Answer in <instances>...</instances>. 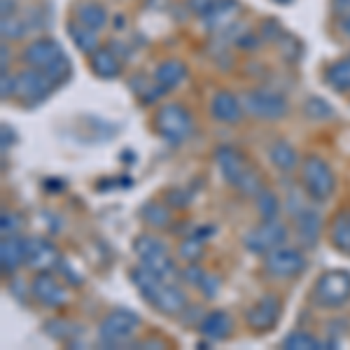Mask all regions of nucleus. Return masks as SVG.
I'll list each match as a JSON object with an SVG mask.
<instances>
[{
  "label": "nucleus",
  "mask_w": 350,
  "mask_h": 350,
  "mask_svg": "<svg viewBox=\"0 0 350 350\" xmlns=\"http://www.w3.org/2000/svg\"><path fill=\"white\" fill-rule=\"evenodd\" d=\"M131 280L145 301L159 313L180 315L187 308V295L178 285H173V280H163L159 275L150 273L145 267H135L131 271Z\"/></svg>",
  "instance_id": "nucleus-1"
},
{
  "label": "nucleus",
  "mask_w": 350,
  "mask_h": 350,
  "mask_svg": "<svg viewBox=\"0 0 350 350\" xmlns=\"http://www.w3.org/2000/svg\"><path fill=\"white\" fill-rule=\"evenodd\" d=\"M217 168L222 173V178L227 180V185L236 187L241 194L245 196H257L264 189L262 175L255 166L250 163L245 154L239 148H231V145H222L215 152Z\"/></svg>",
  "instance_id": "nucleus-2"
},
{
  "label": "nucleus",
  "mask_w": 350,
  "mask_h": 350,
  "mask_svg": "<svg viewBox=\"0 0 350 350\" xmlns=\"http://www.w3.org/2000/svg\"><path fill=\"white\" fill-rule=\"evenodd\" d=\"M301 171V189L308 199L323 203L334 194L336 189V175L332 171V166L327 163L323 157L308 154L306 159L299 166Z\"/></svg>",
  "instance_id": "nucleus-3"
},
{
  "label": "nucleus",
  "mask_w": 350,
  "mask_h": 350,
  "mask_svg": "<svg viewBox=\"0 0 350 350\" xmlns=\"http://www.w3.org/2000/svg\"><path fill=\"white\" fill-rule=\"evenodd\" d=\"M140 325V315L131 308H117L112 313L105 315L98 325V341L103 343L105 348H122L129 346L131 338L138 334Z\"/></svg>",
  "instance_id": "nucleus-4"
},
{
  "label": "nucleus",
  "mask_w": 350,
  "mask_h": 350,
  "mask_svg": "<svg viewBox=\"0 0 350 350\" xmlns=\"http://www.w3.org/2000/svg\"><path fill=\"white\" fill-rule=\"evenodd\" d=\"M154 129L168 145H183L194 131V117L183 103H163L154 115Z\"/></svg>",
  "instance_id": "nucleus-5"
},
{
  "label": "nucleus",
  "mask_w": 350,
  "mask_h": 350,
  "mask_svg": "<svg viewBox=\"0 0 350 350\" xmlns=\"http://www.w3.org/2000/svg\"><path fill=\"white\" fill-rule=\"evenodd\" d=\"M313 301L320 308H343L350 301V271H325L313 285Z\"/></svg>",
  "instance_id": "nucleus-6"
},
{
  "label": "nucleus",
  "mask_w": 350,
  "mask_h": 350,
  "mask_svg": "<svg viewBox=\"0 0 350 350\" xmlns=\"http://www.w3.org/2000/svg\"><path fill=\"white\" fill-rule=\"evenodd\" d=\"M243 105H245L247 115L264 122L283 120L287 112H290L287 98L280 92H273V89H252V92L243 96Z\"/></svg>",
  "instance_id": "nucleus-7"
},
{
  "label": "nucleus",
  "mask_w": 350,
  "mask_h": 350,
  "mask_svg": "<svg viewBox=\"0 0 350 350\" xmlns=\"http://www.w3.org/2000/svg\"><path fill=\"white\" fill-rule=\"evenodd\" d=\"M287 241V227L275 219H262V224H257L255 229H250L243 236V247L252 255H267V252L275 250V247L285 245Z\"/></svg>",
  "instance_id": "nucleus-8"
},
{
  "label": "nucleus",
  "mask_w": 350,
  "mask_h": 350,
  "mask_svg": "<svg viewBox=\"0 0 350 350\" xmlns=\"http://www.w3.org/2000/svg\"><path fill=\"white\" fill-rule=\"evenodd\" d=\"M264 271H267L271 278H278V280L299 278L306 271V257L297 247L280 245L264 255Z\"/></svg>",
  "instance_id": "nucleus-9"
},
{
  "label": "nucleus",
  "mask_w": 350,
  "mask_h": 350,
  "mask_svg": "<svg viewBox=\"0 0 350 350\" xmlns=\"http://www.w3.org/2000/svg\"><path fill=\"white\" fill-rule=\"evenodd\" d=\"M280 315H283V299L275 295V292H267V295L259 297L257 301L245 310V323L252 332L264 334V332H271L278 325Z\"/></svg>",
  "instance_id": "nucleus-10"
},
{
  "label": "nucleus",
  "mask_w": 350,
  "mask_h": 350,
  "mask_svg": "<svg viewBox=\"0 0 350 350\" xmlns=\"http://www.w3.org/2000/svg\"><path fill=\"white\" fill-rule=\"evenodd\" d=\"M16 82V92L14 96L21 103H40L52 92V80L40 70V68H26L19 75L14 77Z\"/></svg>",
  "instance_id": "nucleus-11"
},
{
  "label": "nucleus",
  "mask_w": 350,
  "mask_h": 350,
  "mask_svg": "<svg viewBox=\"0 0 350 350\" xmlns=\"http://www.w3.org/2000/svg\"><path fill=\"white\" fill-rule=\"evenodd\" d=\"M31 297L47 308H61L68 301V290L54 278L52 271H36L31 280Z\"/></svg>",
  "instance_id": "nucleus-12"
},
{
  "label": "nucleus",
  "mask_w": 350,
  "mask_h": 350,
  "mask_svg": "<svg viewBox=\"0 0 350 350\" xmlns=\"http://www.w3.org/2000/svg\"><path fill=\"white\" fill-rule=\"evenodd\" d=\"M61 264V252L44 236H26V267L33 271H52Z\"/></svg>",
  "instance_id": "nucleus-13"
},
{
  "label": "nucleus",
  "mask_w": 350,
  "mask_h": 350,
  "mask_svg": "<svg viewBox=\"0 0 350 350\" xmlns=\"http://www.w3.org/2000/svg\"><path fill=\"white\" fill-rule=\"evenodd\" d=\"M64 56V49H61V44L54 40V38H38V40H33L28 47L24 49V61L31 68H47L52 66L56 59H61Z\"/></svg>",
  "instance_id": "nucleus-14"
},
{
  "label": "nucleus",
  "mask_w": 350,
  "mask_h": 350,
  "mask_svg": "<svg viewBox=\"0 0 350 350\" xmlns=\"http://www.w3.org/2000/svg\"><path fill=\"white\" fill-rule=\"evenodd\" d=\"M243 112H245V105L239 96H234L231 92H217L211 98V115L213 120L222 122V124H239L243 120Z\"/></svg>",
  "instance_id": "nucleus-15"
},
{
  "label": "nucleus",
  "mask_w": 350,
  "mask_h": 350,
  "mask_svg": "<svg viewBox=\"0 0 350 350\" xmlns=\"http://www.w3.org/2000/svg\"><path fill=\"white\" fill-rule=\"evenodd\" d=\"M21 264H26V239L16 234L3 236V241H0V271L5 275H14Z\"/></svg>",
  "instance_id": "nucleus-16"
},
{
  "label": "nucleus",
  "mask_w": 350,
  "mask_h": 350,
  "mask_svg": "<svg viewBox=\"0 0 350 350\" xmlns=\"http://www.w3.org/2000/svg\"><path fill=\"white\" fill-rule=\"evenodd\" d=\"M199 334L203 338H208V341H224V338H229V334L234 332V320H231V315L227 310H208L206 315H201L199 320Z\"/></svg>",
  "instance_id": "nucleus-17"
},
{
  "label": "nucleus",
  "mask_w": 350,
  "mask_h": 350,
  "mask_svg": "<svg viewBox=\"0 0 350 350\" xmlns=\"http://www.w3.org/2000/svg\"><path fill=\"white\" fill-rule=\"evenodd\" d=\"M295 229H297V239L304 247H315L323 236V217L315 211L301 208L299 213H295Z\"/></svg>",
  "instance_id": "nucleus-18"
},
{
  "label": "nucleus",
  "mask_w": 350,
  "mask_h": 350,
  "mask_svg": "<svg viewBox=\"0 0 350 350\" xmlns=\"http://www.w3.org/2000/svg\"><path fill=\"white\" fill-rule=\"evenodd\" d=\"M89 66H92L94 75L103 77V80H115L122 72V61L120 56L112 52L110 47H98L89 56Z\"/></svg>",
  "instance_id": "nucleus-19"
},
{
  "label": "nucleus",
  "mask_w": 350,
  "mask_h": 350,
  "mask_svg": "<svg viewBox=\"0 0 350 350\" xmlns=\"http://www.w3.org/2000/svg\"><path fill=\"white\" fill-rule=\"evenodd\" d=\"M154 80H157V84H159L161 89L171 92V89L180 87V84L187 80V66H185L183 61H178V59L161 61V64L157 66V70H154Z\"/></svg>",
  "instance_id": "nucleus-20"
},
{
  "label": "nucleus",
  "mask_w": 350,
  "mask_h": 350,
  "mask_svg": "<svg viewBox=\"0 0 350 350\" xmlns=\"http://www.w3.org/2000/svg\"><path fill=\"white\" fill-rule=\"evenodd\" d=\"M236 10H239V3H236V0H219L215 8L203 16V24H206V28L211 33L224 31V28H229L231 24H234Z\"/></svg>",
  "instance_id": "nucleus-21"
},
{
  "label": "nucleus",
  "mask_w": 350,
  "mask_h": 350,
  "mask_svg": "<svg viewBox=\"0 0 350 350\" xmlns=\"http://www.w3.org/2000/svg\"><path fill=\"white\" fill-rule=\"evenodd\" d=\"M269 159L280 173H292L295 168L301 166V161H299V152L295 150V145L287 143V140H275V143L271 145Z\"/></svg>",
  "instance_id": "nucleus-22"
},
{
  "label": "nucleus",
  "mask_w": 350,
  "mask_h": 350,
  "mask_svg": "<svg viewBox=\"0 0 350 350\" xmlns=\"http://www.w3.org/2000/svg\"><path fill=\"white\" fill-rule=\"evenodd\" d=\"M329 241L338 252L350 255V213L338 211L329 224Z\"/></svg>",
  "instance_id": "nucleus-23"
},
{
  "label": "nucleus",
  "mask_w": 350,
  "mask_h": 350,
  "mask_svg": "<svg viewBox=\"0 0 350 350\" xmlns=\"http://www.w3.org/2000/svg\"><path fill=\"white\" fill-rule=\"evenodd\" d=\"M68 36H70L75 49H80L82 54L92 56L96 49H98V36H96V31L80 24V21H70V24H68Z\"/></svg>",
  "instance_id": "nucleus-24"
},
{
  "label": "nucleus",
  "mask_w": 350,
  "mask_h": 350,
  "mask_svg": "<svg viewBox=\"0 0 350 350\" xmlns=\"http://www.w3.org/2000/svg\"><path fill=\"white\" fill-rule=\"evenodd\" d=\"M140 217H143V222L148 224L150 229H166V227H171V222H173L171 208L159 201L145 203V206L140 208Z\"/></svg>",
  "instance_id": "nucleus-25"
},
{
  "label": "nucleus",
  "mask_w": 350,
  "mask_h": 350,
  "mask_svg": "<svg viewBox=\"0 0 350 350\" xmlns=\"http://www.w3.org/2000/svg\"><path fill=\"white\" fill-rule=\"evenodd\" d=\"M77 21L89 28H94V31H100L105 24H108V10L103 8L100 3H94V0H89V3H82L80 8H77Z\"/></svg>",
  "instance_id": "nucleus-26"
},
{
  "label": "nucleus",
  "mask_w": 350,
  "mask_h": 350,
  "mask_svg": "<svg viewBox=\"0 0 350 350\" xmlns=\"http://www.w3.org/2000/svg\"><path fill=\"white\" fill-rule=\"evenodd\" d=\"M325 80L336 92H350V56L334 61L325 72Z\"/></svg>",
  "instance_id": "nucleus-27"
},
{
  "label": "nucleus",
  "mask_w": 350,
  "mask_h": 350,
  "mask_svg": "<svg viewBox=\"0 0 350 350\" xmlns=\"http://www.w3.org/2000/svg\"><path fill=\"white\" fill-rule=\"evenodd\" d=\"M280 346H283L285 350H323V348H327V343L320 341L318 336H313L310 332L295 329L283 338Z\"/></svg>",
  "instance_id": "nucleus-28"
},
{
  "label": "nucleus",
  "mask_w": 350,
  "mask_h": 350,
  "mask_svg": "<svg viewBox=\"0 0 350 350\" xmlns=\"http://www.w3.org/2000/svg\"><path fill=\"white\" fill-rule=\"evenodd\" d=\"M44 332H47L49 336L56 338V341H64V343H72V338L80 336V327L75 323H70V320H49L47 325H44Z\"/></svg>",
  "instance_id": "nucleus-29"
},
{
  "label": "nucleus",
  "mask_w": 350,
  "mask_h": 350,
  "mask_svg": "<svg viewBox=\"0 0 350 350\" xmlns=\"http://www.w3.org/2000/svg\"><path fill=\"white\" fill-rule=\"evenodd\" d=\"M255 203H257V213L262 219H275L280 213V199L273 194L271 189H262L259 194L255 196Z\"/></svg>",
  "instance_id": "nucleus-30"
},
{
  "label": "nucleus",
  "mask_w": 350,
  "mask_h": 350,
  "mask_svg": "<svg viewBox=\"0 0 350 350\" xmlns=\"http://www.w3.org/2000/svg\"><path fill=\"white\" fill-rule=\"evenodd\" d=\"M31 24L28 19H19V16H10V19H3V40H21L26 33H31Z\"/></svg>",
  "instance_id": "nucleus-31"
},
{
  "label": "nucleus",
  "mask_w": 350,
  "mask_h": 350,
  "mask_svg": "<svg viewBox=\"0 0 350 350\" xmlns=\"http://www.w3.org/2000/svg\"><path fill=\"white\" fill-rule=\"evenodd\" d=\"M42 72L52 80L54 87H59V84H64L68 77H70V61H68V56L64 54L61 59H56L52 66L42 68Z\"/></svg>",
  "instance_id": "nucleus-32"
},
{
  "label": "nucleus",
  "mask_w": 350,
  "mask_h": 350,
  "mask_svg": "<svg viewBox=\"0 0 350 350\" xmlns=\"http://www.w3.org/2000/svg\"><path fill=\"white\" fill-rule=\"evenodd\" d=\"M203 255V241L199 236H187L178 247V257L185 259V262H196Z\"/></svg>",
  "instance_id": "nucleus-33"
},
{
  "label": "nucleus",
  "mask_w": 350,
  "mask_h": 350,
  "mask_svg": "<svg viewBox=\"0 0 350 350\" xmlns=\"http://www.w3.org/2000/svg\"><path fill=\"white\" fill-rule=\"evenodd\" d=\"M304 112H306L310 120H327V117L334 115L332 105L327 103L325 98H318V96H313V98L306 100V108H304Z\"/></svg>",
  "instance_id": "nucleus-34"
},
{
  "label": "nucleus",
  "mask_w": 350,
  "mask_h": 350,
  "mask_svg": "<svg viewBox=\"0 0 350 350\" xmlns=\"http://www.w3.org/2000/svg\"><path fill=\"white\" fill-rule=\"evenodd\" d=\"M219 283H222V280H219L217 275L206 273V275H203V280L199 283V290L203 292V297H206V299H213V297H217Z\"/></svg>",
  "instance_id": "nucleus-35"
},
{
  "label": "nucleus",
  "mask_w": 350,
  "mask_h": 350,
  "mask_svg": "<svg viewBox=\"0 0 350 350\" xmlns=\"http://www.w3.org/2000/svg\"><path fill=\"white\" fill-rule=\"evenodd\" d=\"M203 275H206V271L201 267H196V262H189V267L180 273V278L185 280V283H189L191 287H199V283L203 280Z\"/></svg>",
  "instance_id": "nucleus-36"
},
{
  "label": "nucleus",
  "mask_w": 350,
  "mask_h": 350,
  "mask_svg": "<svg viewBox=\"0 0 350 350\" xmlns=\"http://www.w3.org/2000/svg\"><path fill=\"white\" fill-rule=\"evenodd\" d=\"M0 231H3V236H12L19 231V219H16L14 213L3 211V217H0Z\"/></svg>",
  "instance_id": "nucleus-37"
},
{
  "label": "nucleus",
  "mask_w": 350,
  "mask_h": 350,
  "mask_svg": "<svg viewBox=\"0 0 350 350\" xmlns=\"http://www.w3.org/2000/svg\"><path fill=\"white\" fill-rule=\"evenodd\" d=\"M217 3H219V0H187V8H189L196 16H201V19H203V16L211 12V10L215 8Z\"/></svg>",
  "instance_id": "nucleus-38"
},
{
  "label": "nucleus",
  "mask_w": 350,
  "mask_h": 350,
  "mask_svg": "<svg viewBox=\"0 0 350 350\" xmlns=\"http://www.w3.org/2000/svg\"><path fill=\"white\" fill-rule=\"evenodd\" d=\"M166 201L171 203V206H178V208H187L191 203L189 194H185L183 189H168L166 191Z\"/></svg>",
  "instance_id": "nucleus-39"
},
{
  "label": "nucleus",
  "mask_w": 350,
  "mask_h": 350,
  "mask_svg": "<svg viewBox=\"0 0 350 350\" xmlns=\"http://www.w3.org/2000/svg\"><path fill=\"white\" fill-rule=\"evenodd\" d=\"M14 92H16L14 77H10L8 70H3L0 72V96H3V98H10V96H14Z\"/></svg>",
  "instance_id": "nucleus-40"
},
{
  "label": "nucleus",
  "mask_w": 350,
  "mask_h": 350,
  "mask_svg": "<svg viewBox=\"0 0 350 350\" xmlns=\"http://www.w3.org/2000/svg\"><path fill=\"white\" fill-rule=\"evenodd\" d=\"M138 348H145V350H161V348H163V341H159V338H143V341L138 343Z\"/></svg>",
  "instance_id": "nucleus-41"
},
{
  "label": "nucleus",
  "mask_w": 350,
  "mask_h": 350,
  "mask_svg": "<svg viewBox=\"0 0 350 350\" xmlns=\"http://www.w3.org/2000/svg\"><path fill=\"white\" fill-rule=\"evenodd\" d=\"M0 8H3V19H10V16H14V0H0Z\"/></svg>",
  "instance_id": "nucleus-42"
},
{
  "label": "nucleus",
  "mask_w": 350,
  "mask_h": 350,
  "mask_svg": "<svg viewBox=\"0 0 350 350\" xmlns=\"http://www.w3.org/2000/svg\"><path fill=\"white\" fill-rule=\"evenodd\" d=\"M0 133H3V150H8L10 145H12V140H14V133L10 131L8 124H3V129H0Z\"/></svg>",
  "instance_id": "nucleus-43"
},
{
  "label": "nucleus",
  "mask_w": 350,
  "mask_h": 350,
  "mask_svg": "<svg viewBox=\"0 0 350 350\" xmlns=\"http://www.w3.org/2000/svg\"><path fill=\"white\" fill-rule=\"evenodd\" d=\"M338 14H341V16H338V19H341V21H338V24H341V33L350 38V10H348V12H338Z\"/></svg>",
  "instance_id": "nucleus-44"
},
{
  "label": "nucleus",
  "mask_w": 350,
  "mask_h": 350,
  "mask_svg": "<svg viewBox=\"0 0 350 350\" xmlns=\"http://www.w3.org/2000/svg\"><path fill=\"white\" fill-rule=\"evenodd\" d=\"M0 56H3V70H8V61H10V49H8V44H3V49H0Z\"/></svg>",
  "instance_id": "nucleus-45"
},
{
  "label": "nucleus",
  "mask_w": 350,
  "mask_h": 350,
  "mask_svg": "<svg viewBox=\"0 0 350 350\" xmlns=\"http://www.w3.org/2000/svg\"><path fill=\"white\" fill-rule=\"evenodd\" d=\"M278 5H287V3H292V0H275Z\"/></svg>",
  "instance_id": "nucleus-46"
}]
</instances>
